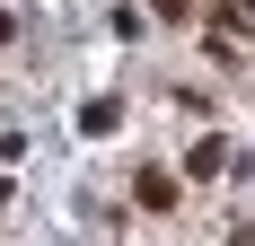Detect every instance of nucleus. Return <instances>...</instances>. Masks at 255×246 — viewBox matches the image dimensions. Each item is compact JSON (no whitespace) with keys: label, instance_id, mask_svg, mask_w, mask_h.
I'll use <instances>...</instances> for the list:
<instances>
[{"label":"nucleus","instance_id":"1","mask_svg":"<svg viewBox=\"0 0 255 246\" xmlns=\"http://www.w3.org/2000/svg\"><path fill=\"white\" fill-rule=\"evenodd\" d=\"M132 211H141V220H176V211H185V176L158 167V158L132 167Z\"/></svg>","mask_w":255,"mask_h":246},{"label":"nucleus","instance_id":"2","mask_svg":"<svg viewBox=\"0 0 255 246\" xmlns=\"http://www.w3.org/2000/svg\"><path fill=\"white\" fill-rule=\"evenodd\" d=\"M115 123H124V97H88L79 106V132H88V141H106Z\"/></svg>","mask_w":255,"mask_h":246}]
</instances>
